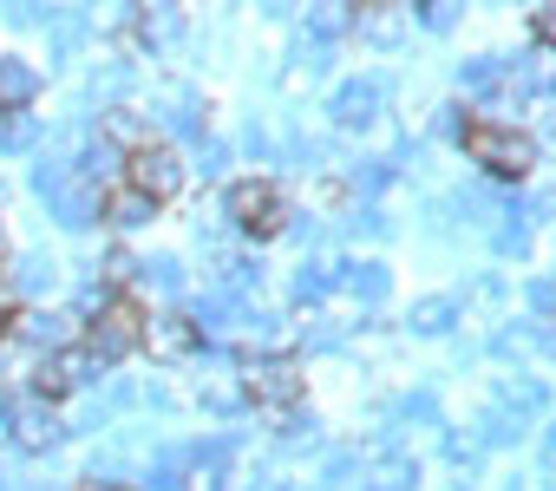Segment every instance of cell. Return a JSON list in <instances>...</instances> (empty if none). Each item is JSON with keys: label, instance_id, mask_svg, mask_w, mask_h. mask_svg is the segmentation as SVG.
<instances>
[{"label": "cell", "instance_id": "9c48e42d", "mask_svg": "<svg viewBox=\"0 0 556 491\" xmlns=\"http://www.w3.org/2000/svg\"><path fill=\"white\" fill-rule=\"evenodd\" d=\"M0 92H8V99H27V92H34V73H27L21 60H0Z\"/></svg>", "mask_w": 556, "mask_h": 491}, {"label": "cell", "instance_id": "8992f818", "mask_svg": "<svg viewBox=\"0 0 556 491\" xmlns=\"http://www.w3.org/2000/svg\"><path fill=\"white\" fill-rule=\"evenodd\" d=\"M197 341H203V335H197L184 315H157V322L144 328V348H157V354H190Z\"/></svg>", "mask_w": 556, "mask_h": 491}, {"label": "cell", "instance_id": "8fae6325", "mask_svg": "<svg viewBox=\"0 0 556 491\" xmlns=\"http://www.w3.org/2000/svg\"><path fill=\"white\" fill-rule=\"evenodd\" d=\"M14 322V282H8V269H0V328Z\"/></svg>", "mask_w": 556, "mask_h": 491}, {"label": "cell", "instance_id": "52a82bcc", "mask_svg": "<svg viewBox=\"0 0 556 491\" xmlns=\"http://www.w3.org/2000/svg\"><path fill=\"white\" fill-rule=\"evenodd\" d=\"M144 216H157V203H144L131 184H118V190H105V223H118V229H131V223H144Z\"/></svg>", "mask_w": 556, "mask_h": 491}, {"label": "cell", "instance_id": "277c9868", "mask_svg": "<svg viewBox=\"0 0 556 491\" xmlns=\"http://www.w3.org/2000/svg\"><path fill=\"white\" fill-rule=\"evenodd\" d=\"M229 216L249 236H282L289 229V203H282V190H275L268 177H236L229 184Z\"/></svg>", "mask_w": 556, "mask_h": 491}, {"label": "cell", "instance_id": "3957f363", "mask_svg": "<svg viewBox=\"0 0 556 491\" xmlns=\"http://www.w3.org/2000/svg\"><path fill=\"white\" fill-rule=\"evenodd\" d=\"M144 328H151L144 302L118 289V295L99 309V322H92V335H86V354H99V361H112V354H131V348H144Z\"/></svg>", "mask_w": 556, "mask_h": 491}, {"label": "cell", "instance_id": "30bf717a", "mask_svg": "<svg viewBox=\"0 0 556 491\" xmlns=\"http://www.w3.org/2000/svg\"><path fill=\"white\" fill-rule=\"evenodd\" d=\"M530 34H536V47L556 53V8H536V14H530Z\"/></svg>", "mask_w": 556, "mask_h": 491}, {"label": "cell", "instance_id": "7c38bea8", "mask_svg": "<svg viewBox=\"0 0 556 491\" xmlns=\"http://www.w3.org/2000/svg\"><path fill=\"white\" fill-rule=\"evenodd\" d=\"M86 491H131V484H86Z\"/></svg>", "mask_w": 556, "mask_h": 491}, {"label": "cell", "instance_id": "4fadbf2b", "mask_svg": "<svg viewBox=\"0 0 556 491\" xmlns=\"http://www.w3.org/2000/svg\"><path fill=\"white\" fill-rule=\"evenodd\" d=\"M0 250H8V223H0Z\"/></svg>", "mask_w": 556, "mask_h": 491}, {"label": "cell", "instance_id": "5b68a950", "mask_svg": "<svg viewBox=\"0 0 556 491\" xmlns=\"http://www.w3.org/2000/svg\"><path fill=\"white\" fill-rule=\"evenodd\" d=\"M242 387H249V400H262V406H295L302 387H308V374H302V361L275 354V361H255Z\"/></svg>", "mask_w": 556, "mask_h": 491}, {"label": "cell", "instance_id": "7a4b0ae2", "mask_svg": "<svg viewBox=\"0 0 556 491\" xmlns=\"http://www.w3.org/2000/svg\"><path fill=\"white\" fill-rule=\"evenodd\" d=\"M125 184L144 197V203H170V197H184V184H190V171H184V158L170 151V144H138V151H125Z\"/></svg>", "mask_w": 556, "mask_h": 491}, {"label": "cell", "instance_id": "6da1fadb", "mask_svg": "<svg viewBox=\"0 0 556 491\" xmlns=\"http://www.w3.org/2000/svg\"><path fill=\"white\" fill-rule=\"evenodd\" d=\"M465 158L471 164H484L491 177H530V164H536V144H530V131H517V125H497V118H465Z\"/></svg>", "mask_w": 556, "mask_h": 491}, {"label": "cell", "instance_id": "ba28073f", "mask_svg": "<svg viewBox=\"0 0 556 491\" xmlns=\"http://www.w3.org/2000/svg\"><path fill=\"white\" fill-rule=\"evenodd\" d=\"M53 432H60V426H53V406H34V400L14 406V439H21V445H47Z\"/></svg>", "mask_w": 556, "mask_h": 491}]
</instances>
